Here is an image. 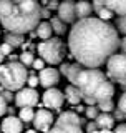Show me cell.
Listing matches in <instances>:
<instances>
[{
	"instance_id": "8992f818",
	"label": "cell",
	"mask_w": 126,
	"mask_h": 133,
	"mask_svg": "<svg viewBox=\"0 0 126 133\" xmlns=\"http://www.w3.org/2000/svg\"><path fill=\"white\" fill-rule=\"evenodd\" d=\"M108 75L113 82H118L120 85L126 87V55L124 53H115L106 62Z\"/></svg>"
},
{
	"instance_id": "836d02e7",
	"label": "cell",
	"mask_w": 126,
	"mask_h": 133,
	"mask_svg": "<svg viewBox=\"0 0 126 133\" xmlns=\"http://www.w3.org/2000/svg\"><path fill=\"white\" fill-rule=\"evenodd\" d=\"M8 110V107H7V102H5V98L0 95V116H3L5 115V111Z\"/></svg>"
},
{
	"instance_id": "f1b7e54d",
	"label": "cell",
	"mask_w": 126,
	"mask_h": 133,
	"mask_svg": "<svg viewBox=\"0 0 126 133\" xmlns=\"http://www.w3.org/2000/svg\"><path fill=\"white\" fill-rule=\"evenodd\" d=\"M118 110H120L123 115H126V91L121 95L120 100H118Z\"/></svg>"
},
{
	"instance_id": "cb8c5ba5",
	"label": "cell",
	"mask_w": 126,
	"mask_h": 133,
	"mask_svg": "<svg viewBox=\"0 0 126 133\" xmlns=\"http://www.w3.org/2000/svg\"><path fill=\"white\" fill-rule=\"evenodd\" d=\"M20 63L25 65V66H28V65H33V62H35V57H33V53L32 52H28V50H25V52L20 53Z\"/></svg>"
},
{
	"instance_id": "4316f807",
	"label": "cell",
	"mask_w": 126,
	"mask_h": 133,
	"mask_svg": "<svg viewBox=\"0 0 126 133\" xmlns=\"http://www.w3.org/2000/svg\"><path fill=\"white\" fill-rule=\"evenodd\" d=\"M113 15H115V14H113V12H111L108 7L101 8V10L98 12V18H100V20H103V22H108V20H111V18H113Z\"/></svg>"
},
{
	"instance_id": "b9f144b4",
	"label": "cell",
	"mask_w": 126,
	"mask_h": 133,
	"mask_svg": "<svg viewBox=\"0 0 126 133\" xmlns=\"http://www.w3.org/2000/svg\"><path fill=\"white\" fill-rule=\"evenodd\" d=\"M2 62H3V53H2V50H0V65H2Z\"/></svg>"
},
{
	"instance_id": "7402d4cb",
	"label": "cell",
	"mask_w": 126,
	"mask_h": 133,
	"mask_svg": "<svg viewBox=\"0 0 126 133\" xmlns=\"http://www.w3.org/2000/svg\"><path fill=\"white\" fill-rule=\"evenodd\" d=\"M18 118L22 120V122H25V123L33 122V118H35V111H33V108H20Z\"/></svg>"
},
{
	"instance_id": "d6986e66",
	"label": "cell",
	"mask_w": 126,
	"mask_h": 133,
	"mask_svg": "<svg viewBox=\"0 0 126 133\" xmlns=\"http://www.w3.org/2000/svg\"><path fill=\"white\" fill-rule=\"evenodd\" d=\"M95 122H96L100 130H111L113 125H115V118H113L110 113H100Z\"/></svg>"
},
{
	"instance_id": "277c9868",
	"label": "cell",
	"mask_w": 126,
	"mask_h": 133,
	"mask_svg": "<svg viewBox=\"0 0 126 133\" xmlns=\"http://www.w3.org/2000/svg\"><path fill=\"white\" fill-rule=\"evenodd\" d=\"M28 80L27 66L20 62H8L0 65V85L8 91H20Z\"/></svg>"
},
{
	"instance_id": "4fadbf2b",
	"label": "cell",
	"mask_w": 126,
	"mask_h": 133,
	"mask_svg": "<svg viewBox=\"0 0 126 133\" xmlns=\"http://www.w3.org/2000/svg\"><path fill=\"white\" fill-rule=\"evenodd\" d=\"M22 128H23V122L18 116H13V115L7 116L0 125V131L2 133H22Z\"/></svg>"
},
{
	"instance_id": "ab89813d",
	"label": "cell",
	"mask_w": 126,
	"mask_h": 133,
	"mask_svg": "<svg viewBox=\"0 0 126 133\" xmlns=\"http://www.w3.org/2000/svg\"><path fill=\"white\" fill-rule=\"evenodd\" d=\"M115 116H116V118H118V120H123V118H124V115L121 113L120 110H116V111H115Z\"/></svg>"
},
{
	"instance_id": "f546056e",
	"label": "cell",
	"mask_w": 126,
	"mask_h": 133,
	"mask_svg": "<svg viewBox=\"0 0 126 133\" xmlns=\"http://www.w3.org/2000/svg\"><path fill=\"white\" fill-rule=\"evenodd\" d=\"M91 7H93V12L98 14L101 8L106 7V3H104V0H93V2H91Z\"/></svg>"
},
{
	"instance_id": "52a82bcc",
	"label": "cell",
	"mask_w": 126,
	"mask_h": 133,
	"mask_svg": "<svg viewBox=\"0 0 126 133\" xmlns=\"http://www.w3.org/2000/svg\"><path fill=\"white\" fill-rule=\"evenodd\" d=\"M15 103L20 108H33L38 103V93L33 88H22L15 95Z\"/></svg>"
},
{
	"instance_id": "ba28073f",
	"label": "cell",
	"mask_w": 126,
	"mask_h": 133,
	"mask_svg": "<svg viewBox=\"0 0 126 133\" xmlns=\"http://www.w3.org/2000/svg\"><path fill=\"white\" fill-rule=\"evenodd\" d=\"M41 100H43V105L47 108L58 110V108L63 105V102H65V93L60 91L58 88H48V90H45Z\"/></svg>"
},
{
	"instance_id": "d590c367",
	"label": "cell",
	"mask_w": 126,
	"mask_h": 133,
	"mask_svg": "<svg viewBox=\"0 0 126 133\" xmlns=\"http://www.w3.org/2000/svg\"><path fill=\"white\" fill-rule=\"evenodd\" d=\"M58 7H60L58 5V0H50L48 2V10H55V8L58 10Z\"/></svg>"
},
{
	"instance_id": "5bb4252c",
	"label": "cell",
	"mask_w": 126,
	"mask_h": 133,
	"mask_svg": "<svg viewBox=\"0 0 126 133\" xmlns=\"http://www.w3.org/2000/svg\"><path fill=\"white\" fill-rule=\"evenodd\" d=\"M65 98L68 100V103H71L73 107H76V105H80V102L83 100V93L80 91L78 87L68 85V87L65 88Z\"/></svg>"
},
{
	"instance_id": "484cf974",
	"label": "cell",
	"mask_w": 126,
	"mask_h": 133,
	"mask_svg": "<svg viewBox=\"0 0 126 133\" xmlns=\"http://www.w3.org/2000/svg\"><path fill=\"white\" fill-rule=\"evenodd\" d=\"M101 113V111L98 110V107H86L85 108V115H86V118H90L91 122H95L96 118H98V115Z\"/></svg>"
},
{
	"instance_id": "7c38bea8",
	"label": "cell",
	"mask_w": 126,
	"mask_h": 133,
	"mask_svg": "<svg viewBox=\"0 0 126 133\" xmlns=\"http://www.w3.org/2000/svg\"><path fill=\"white\" fill-rule=\"evenodd\" d=\"M83 70H85V66L80 65L78 62L76 63H61V66H60V72L68 78V82L71 85H76V80H78L80 73H81Z\"/></svg>"
},
{
	"instance_id": "9a60e30c",
	"label": "cell",
	"mask_w": 126,
	"mask_h": 133,
	"mask_svg": "<svg viewBox=\"0 0 126 133\" xmlns=\"http://www.w3.org/2000/svg\"><path fill=\"white\" fill-rule=\"evenodd\" d=\"M47 133H83V130H81V127H78V125L55 123Z\"/></svg>"
},
{
	"instance_id": "5b68a950",
	"label": "cell",
	"mask_w": 126,
	"mask_h": 133,
	"mask_svg": "<svg viewBox=\"0 0 126 133\" xmlns=\"http://www.w3.org/2000/svg\"><path fill=\"white\" fill-rule=\"evenodd\" d=\"M37 50H38V55L41 60L50 65L61 63L63 57H65V45L60 38H50L41 42V43H38Z\"/></svg>"
},
{
	"instance_id": "d6a6232c",
	"label": "cell",
	"mask_w": 126,
	"mask_h": 133,
	"mask_svg": "<svg viewBox=\"0 0 126 133\" xmlns=\"http://www.w3.org/2000/svg\"><path fill=\"white\" fill-rule=\"evenodd\" d=\"M32 66H33L35 70H38V72H41V70L45 68V62L41 60V58H35V62H33Z\"/></svg>"
},
{
	"instance_id": "d4e9b609",
	"label": "cell",
	"mask_w": 126,
	"mask_h": 133,
	"mask_svg": "<svg viewBox=\"0 0 126 133\" xmlns=\"http://www.w3.org/2000/svg\"><path fill=\"white\" fill-rule=\"evenodd\" d=\"M98 110L101 111V113H110V111L115 110V103H113V100H106V102H100L98 105Z\"/></svg>"
},
{
	"instance_id": "bcb514c9",
	"label": "cell",
	"mask_w": 126,
	"mask_h": 133,
	"mask_svg": "<svg viewBox=\"0 0 126 133\" xmlns=\"http://www.w3.org/2000/svg\"><path fill=\"white\" fill-rule=\"evenodd\" d=\"M95 133H100V131H95Z\"/></svg>"
},
{
	"instance_id": "2e32d148",
	"label": "cell",
	"mask_w": 126,
	"mask_h": 133,
	"mask_svg": "<svg viewBox=\"0 0 126 133\" xmlns=\"http://www.w3.org/2000/svg\"><path fill=\"white\" fill-rule=\"evenodd\" d=\"M55 123H68V125H78V127H81L83 120L78 116V113H75V111H65V113H61L58 116V120Z\"/></svg>"
},
{
	"instance_id": "83f0119b",
	"label": "cell",
	"mask_w": 126,
	"mask_h": 133,
	"mask_svg": "<svg viewBox=\"0 0 126 133\" xmlns=\"http://www.w3.org/2000/svg\"><path fill=\"white\" fill-rule=\"evenodd\" d=\"M116 30H118L120 33H123V35L126 37V15L124 17H120L118 18V22H116Z\"/></svg>"
},
{
	"instance_id": "60d3db41",
	"label": "cell",
	"mask_w": 126,
	"mask_h": 133,
	"mask_svg": "<svg viewBox=\"0 0 126 133\" xmlns=\"http://www.w3.org/2000/svg\"><path fill=\"white\" fill-rule=\"evenodd\" d=\"M41 17H50V10H48V8H43V10H41Z\"/></svg>"
},
{
	"instance_id": "ffe728a7",
	"label": "cell",
	"mask_w": 126,
	"mask_h": 133,
	"mask_svg": "<svg viewBox=\"0 0 126 133\" xmlns=\"http://www.w3.org/2000/svg\"><path fill=\"white\" fill-rule=\"evenodd\" d=\"M52 25H50V22H40L38 23V27H37V32H35V35L38 37V38L41 40H50L52 38Z\"/></svg>"
},
{
	"instance_id": "7a4b0ae2",
	"label": "cell",
	"mask_w": 126,
	"mask_h": 133,
	"mask_svg": "<svg viewBox=\"0 0 126 133\" xmlns=\"http://www.w3.org/2000/svg\"><path fill=\"white\" fill-rule=\"evenodd\" d=\"M41 8L37 0H25L17 3L13 0H0V23L10 33H23L38 27Z\"/></svg>"
},
{
	"instance_id": "3957f363",
	"label": "cell",
	"mask_w": 126,
	"mask_h": 133,
	"mask_svg": "<svg viewBox=\"0 0 126 133\" xmlns=\"http://www.w3.org/2000/svg\"><path fill=\"white\" fill-rule=\"evenodd\" d=\"M75 87L80 88L83 97L93 98L96 103L113 100V95H115L113 83L108 80V77L103 72H100L96 68H85L80 73Z\"/></svg>"
},
{
	"instance_id": "7dc6e473",
	"label": "cell",
	"mask_w": 126,
	"mask_h": 133,
	"mask_svg": "<svg viewBox=\"0 0 126 133\" xmlns=\"http://www.w3.org/2000/svg\"><path fill=\"white\" fill-rule=\"evenodd\" d=\"M0 133H2V131H0Z\"/></svg>"
},
{
	"instance_id": "1f68e13d",
	"label": "cell",
	"mask_w": 126,
	"mask_h": 133,
	"mask_svg": "<svg viewBox=\"0 0 126 133\" xmlns=\"http://www.w3.org/2000/svg\"><path fill=\"white\" fill-rule=\"evenodd\" d=\"M0 50H2L3 57H10V55H12V50H13V48H12L8 43H5V42H3V43L0 45Z\"/></svg>"
},
{
	"instance_id": "74e56055",
	"label": "cell",
	"mask_w": 126,
	"mask_h": 133,
	"mask_svg": "<svg viewBox=\"0 0 126 133\" xmlns=\"http://www.w3.org/2000/svg\"><path fill=\"white\" fill-rule=\"evenodd\" d=\"M120 48H121V53H124V55H126V37H123V38H121Z\"/></svg>"
},
{
	"instance_id": "4dcf8cb0",
	"label": "cell",
	"mask_w": 126,
	"mask_h": 133,
	"mask_svg": "<svg viewBox=\"0 0 126 133\" xmlns=\"http://www.w3.org/2000/svg\"><path fill=\"white\" fill-rule=\"evenodd\" d=\"M40 83L38 80V77H35V75H28V80H27V85H28V88H33L35 90V87Z\"/></svg>"
},
{
	"instance_id": "e0dca14e",
	"label": "cell",
	"mask_w": 126,
	"mask_h": 133,
	"mask_svg": "<svg viewBox=\"0 0 126 133\" xmlns=\"http://www.w3.org/2000/svg\"><path fill=\"white\" fill-rule=\"evenodd\" d=\"M104 3L113 14H118L120 17L126 15V0H104Z\"/></svg>"
},
{
	"instance_id": "8d00e7d4",
	"label": "cell",
	"mask_w": 126,
	"mask_h": 133,
	"mask_svg": "<svg viewBox=\"0 0 126 133\" xmlns=\"http://www.w3.org/2000/svg\"><path fill=\"white\" fill-rule=\"evenodd\" d=\"M113 133H126V123L118 125V127L115 128V131H113Z\"/></svg>"
},
{
	"instance_id": "9c48e42d",
	"label": "cell",
	"mask_w": 126,
	"mask_h": 133,
	"mask_svg": "<svg viewBox=\"0 0 126 133\" xmlns=\"http://www.w3.org/2000/svg\"><path fill=\"white\" fill-rule=\"evenodd\" d=\"M53 123L55 122H53L52 111L45 110V108H40L38 111H35V118H33V127H35V130L47 133L50 128H52Z\"/></svg>"
},
{
	"instance_id": "ee69618b",
	"label": "cell",
	"mask_w": 126,
	"mask_h": 133,
	"mask_svg": "<svg viewBox=\"0 0 126 133\" xmlns=\"http://www.w3.org/2000/svg\"><path fill=\"white\" fill-rule=\"evenodd\" d=\"M13 2H17V3H22V2H25V0H13Z\"/></svg>"
},
{
	"instance_id": "f35d334b",
	"label": "cell",
	"mask_w": 126,
	"mask_h": 133,
	"mask_svg": "<svg viewBox=\"0 0 126 133\" xmlns=\"http://www.w3.org/2000/svg\"><path fill=\"white\" fill-rule=\"evenodd\" d=\"M2 97L3 98H5V102H12V98H13V95H12V91H3V93H2Z\"/></svg>"
},
{
	"instance_id": "44dd1931",
	"label": "cell",
	"mask_w": 126,
	"mask_h": 133,
	"mask_svg": "<svg viewBox=\"0 0 126 133\" xmlns=\"http://www.w3.org/2000/svg\"><path fill=\"white\" fill-rule=\"evenodd\" d=\"M5 43H8L12 48L22 47L23 45V35H18V33H8L5 37Z\"/></svg>"
},
{
	"instance_id": "6da1fadb",
	"label": "cell",
	"mask_w": 126,
	"mask_h": 133,
	"mask_svg": "<svg viewBox=\"0 0 126 133\" xmlns=\"http://www.w3.org/2000/svg\"><path fill=\"white\" fill-rule=\"evenodd\" d=\"M121 38L111 23L100 18L78 20L70 30L68 47L71 57L86 68H98L116 53Z\"/></svg>"
},
{
	"instance_id": "7bdbcfd3",
	"label": "cell",
	"mask_w": 126,
	"mask_h": 133,
	"mask_svg": "<svg viewBox=\"0 0 126 133\" xmlns=\"http://www.w3.org/2000/svg\"><path fill=\"white\" fill-rule=\"evenodd\" d=\"M100 133H113L111 130H100Z\"/></svg>"
},
{
	"instance_id": "e575fe53",
	"label": "cell",
	"mask_w": 126,
	"mask_h": 133,
	"mask_svg": "<svg viewBox=\"0 0 126 133\" xmlns=\"http://www.w3.org/2000/svg\"><path fill=\"white\" fill-rule=\"evenodd\" d=\"M100 128H98V125H96V122H88L86 125V133H95V131H98Z\"/></svg>"
},
{
	"instance_id": "ac0fdd59",
	"label": "cell",
	"mask_w": 126,
	"mask_h": 133,
	"mask_svg": "<svg viewBox=\"0 0 126 133\" xmlns=\"http://www.w3.org/2000/svg\"><path fill=\"white\" fill-rule=\"evenodd\" d=\"M91 12H93V7H91L90 2H86V0L76 2V18H80V20L90 18Z\"/></svg>"
},
{
	"instance_id": "f6af8a7d",
	"label": "cell",
	"mask_w": 126,
	"mask_h": 133,
	"mask_svg": "<svg viewBox=\"0 0 126 133\" xmlns=\"http://www.w3.org/2000/svg\"><path fill=\"white\" fill-rule=\"evenodd\" d=\"M27 133H37V130H28Z\"/></svg>"
},
{
	"instance_id": "8fae6325",
	"label": "cell",
	"mask_w": 126,
	"mask_h": 133,
	"mask_svg": "<svg viewBox=\"0 0 126 133\" xmlns=\"http://www.w3.org/2000/svg\"><path fill=\"white\" fill-rule=\"evenodd\" d=\"M38 80H40V85L43 87V88H55V85L58 82H60V73H58L57 68H52V66H48V68H43L38 75Z\"/></svg>"
},
{
	"instance_id": "30bf717a",
	"label": "cell",
	"mask_w": 126,
	"mask_h": 133,
	"mask_svg": "<svg viewBox=\"0 0 126 133\" xmlns=\"http://www.w3.org/2000/svg\"><path fill=\"white\" fill-rule=\"evenodd\" d=\"M58 18L63 23H73L76 20V3L71 0L61 2L58 7Z\"/></svg>"
},
{
	"instance_id": "603a6c76",
	"label": "cell",
	"mask_w": 126,
	"mask_h": 133,
	"mask_svg": "<svg viewBox=\"0 0 126 133\" xmlns=\"http://www.w3.org/2000/svg\"><path fill=\"white\" fill-rule=\"evenodd\" d=\"M50 25H52V30L55 32L57 35H63V33H65V30H66V27H65L66 23H63L60 18H52Z\"/></svg>"
}]
</instances>
